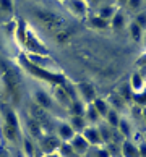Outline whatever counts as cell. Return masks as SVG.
<instances>
[{"mask_svg":"<svg viewBox=\"0 0 146 157\" xmlns=\"http://www.w3.org/2000/svg\"><path fill=\"white\" fill-rule=\"evenodd\" d=\"M114 25H115V28H119L120 25H124V20H122V16H120V15H117V16H115V23H114Z\"/></svg>","mask_w":146,"mask_h":157,"instance_id":"19","label":"cell"},{"mask_svg":"<svg viewBox=\"0 0 146 157\" xmlns=\"http://www.w3.org/2000/svg\"><path fill=\"white\" fill-rule=\"evenodd\" d=\"M37 18L44 23L49 29H58L62 26V20L57 15L47 13V11H37Z\"/></svg>","mask_w":146,"mask_h":157,"instance_id":"1","label":"cell"},{"mask_svg":"<svg viewBox=\"0 0 146 157\" xmlns=\"http://www.w3.org/2000/svg\"><path fill=\"white\" fill-rule=\"evenodd\" d=\"M124 152H125V155L127 157H140V154H138V151L132 146V144H128V143H125L124 144Z\"/></svg>","mask_w":146,"mask_h":157,"instance_id":"4","label":"cell"},{"mask_svg":"<svg viewBox=\"0 0 146 157\" xmlns=\"http://www.w3.org/2000/svg\"><path fill=\"white\" fill-rule=\"evenodd\" d=\"M33 120L36 121L37 125H45L47 126V117H45V113H44V110H41L39 105H34L33 107Z\"/></svg>","mask_w":146,"mask_h":157,"instance_id":"3","label":"cell"},{"mask_svg":"<svg viewBox=\"0 0 146 157\" xmlns=\"http://www.w3.org/2000/svg\"><path fill=\"white\" fill-rule=\"evenodd\" d=\"M28 47L33 49V50H37V52H42V49L39 47V45L36 44V40H34L33 37H28Z\"/></svg>","mask_w":146,"mask_h":157,"instance_id":"11","label":"cell"},{"mask_svg":"<svg viewBox=\"0 0 146 157\" xmlns=\"http://www.w3.org/2000/svg\"><path fill=\"white\" fill-rule=\"evenodd\" d=\"M96 107H97V110H99V112L106 113V105H104V102H101V101H97V102H96Z\"/></svg>","mask_w":146,"mask_h":157,"instance_id":"15","label":"cell"},{"mask_svg":"<svg viewBox=\"0 0 146 157\" xmlns=\"http://www.w3.org/2000/svg\"><path fill=\"white\" fill-rule=\"evenodd\" d=\"M72 123H73V126L75 128H78V130H81V128H83V118L80 117V115H77V117H73V120H72Z\"/></svg>","mask_w":146,"mask_h":157,"instance_id":"10","label":"cell"},{"mask_svg":"<svg viewBox=\"0 0 146 157\" xmlns=\"http://www.w3.org/2000/svg\"><path fill=\"white\" fill-rule=\"evenodd\" d=\"M132 34H133V36H135L136 39L140 37V28H138L136 25H133V26H132Z\"/></svg>","mask_w":146,"mask_h":157,"instance_id":"16","label":"cell"},{"mask_svg":"<svg viewBox=\"0 0 146 157\" xmlns=\"http://www.w3.org/2000/svg\"><path fill=\"white\" fill-rule=\"evenodd\" d=\"M28 126H29V128H31V130H33V135H36V136L39 135V125H37V123H36V121H34L33 118L29 120V123H28Z\"/></svg>","mask_w":146,"mask_h":157,"instance_id":"12","label":"cell"},{"mask_svg":"<svg viewBox=\"0 0 146 157\" xmlns=\"http://www.w3.org/2000/svg\"><path fill=\"white\" fill-rule=\"evenodd\" d=\"M2 157H8V155H2Z\"/></svg>","mask_w":146,"mask_h":157,"instance_id":"25","label":"cell"},{"mask_svg":"<svg viewBox=\"0 0 146 157\" xmlns=\"http://www.w3.org/2000/svg\"><path fill=\"white\" fill-rule=\"evenodd\" d=\"M130 5H132V7H138V5H140V0H130Z\"/></svg>","mask_w":146,"mask_h":157,"instance_id":"24","label":"cell"},{"mask_svg":"<svg viewBox=\"0 0 146 157\" xmlns=\"http://www.w3.org/2000/svg\"><path fill=\"white\" fill-rule=\"evenodd\" d=\"M101 15L104 16V18H106V16H107V15H110V8H104V10H102V13H101Z\"/></svg>","mask_w":146,"mask_h":157,"instance_id":"23","label":"cell"},{"mask_svg":"<svg viewBox=\"0 0 146 157\" xmlns=\"http://www.w3.org/2000/svg\"><path fill=\"white\" fill-rule=\"evenodd\" d=\"M93 25H96V26H101V28H104V26H106V23H104L102 20H93Z\"/></svg>","mask_w":146,"mask_h":157,"instance_id":"20","label":"cell"},{"mask_svg":"<svg viewBox=\"0 0 146 157\" xmlns=\"http://www.w3.org/2000/svg\"><path fill=\"white\" fill-rule=\"evenodd\" d=\"M37 99H39V104L42 107H50V101H49V97L42 94V92H37Z\"/></svg>","mask_w":146,"mask_h":157,"instance_id":"8","label":"cell"},{"mask_svg":"<svg viewBox=\"0 0 146 157\" xmlns=\"http://www.w3.org/2000/svg\"><path fill=\"white\" fill-rule=\"evenodd\" d=\"M109 118H110V123H112V125H117V117H115V113H114V112H110V113H109Z\"/></svg>","mask_w":146,"mask_h":157,"instance_id":"21","label":"cell"},{"mask_svg":"<svg viewBox=\"0 0 146 157\" xmlns=\"http://www.w3.org/2000/svg\"><path fill=\"white\" fill-rule=\"evenodd\" d=\"M73 112L77 113V115H81V113H83V109H81L80 104H75V105H73Z\"/></svg>","mask_w":146,"mask_h":157,"instance_id":"18","label":"cell"},{"mask_svg":"<svg viewBox=\"0 0 146 157\" xmlns=\"http://www.w3.org/2000/svg\"><path fill=\"white\" fill-rule=\"evenodd\" d=\"M7 125H11V126H16V118H15V115L8 112L7 113Z\"/></svg>","mask_w":146,"mask_h":157,"instance_id":"14","label":"cell"},{"mask_svg":"<svg viewBox=\"0 0 146 157\" xmlns=\"http://www.w3.org/2000/svg\"><path fill=\"white\" fill-rule=\"evenodd\" d=\"M58 146V141L55 138H47V139H44V149L45 151H52V149H55Z\"/></svg>","mask_w":146,"mask_h":157,"instance_id":"5","label":"cell"},{"mask_svg":"<svg viewBox=\"0 0 146 157\" xmlns=\"http://www.w3.org/2000/svg\"><path fill=\"white\" fill-rule=\"evenodd\" d=\"M0 3H2V8H5V10H10L11 8L10 0H0Z\"/></svg>","mask_w":146,"mask_h":157,"instance_id":"17","label":"cell"},{"mask_svg":"<svg viewBox=\"0 0 146 157\" xmlns=\"http://www.w3.org/2000/svg\"><path fill=\"white\" fill-rule=\"evenodd\" d=\"M5 136H7L8 139H15L16 138V126L5 125Z\"/></svg>","mask_w":146,"mask_h":157,"instance_id":"6","label":"cell"},{"mask_svg":"<svg viewBox=\"0 0 146 157\" xmlns=\"http://www.w3.org/2000/svg\"><path fill=\"white\" fill-rule=\"evenodd\" d=\"M25 146H26V152H28L29 155H33V146H31V144L26 141V143H25Z\"/></svg>","mask_w":146,"mask_h":157,"instance_id":"22","label":"cell"},{"mask_svg":"<svg viewBox=\"0 0 146 157\" xmlns=\"http://www.w3.org/2000/svg\"><path fill=\"white\" fill-rule=\"evenodd\" d=\"M75 149L80 151V152H81V151H86V141L83 138H77V139H75Z\"/></svg>","mask_w":146,"mask_h":157,"instance_id":"9","label":"cell"},{"mask_svg":"<svg viewBox=\"0 0 146 157\" xmlns=\"http://www.w3.org/2000/svg\"><path fill=\"white\" fill-rule=\"evenodd\" d=\"M60 135H62V138L68 139V138H72V136H73V130H72L70 126L63 125V126H60Z\"/></svg>","mask_w":146,"mask_h":157,"instance_id":"7","label":"cell"},{"mask_svg":"<svg viewBox=\"0 0 146 157\" xmlns=\"http://www.w3.org/2000/svg\"><path fill=\"white\" fill-rule=\"evenodd\" d=\"M86 136L89 138L93 143H94V141H99V136H97V133H96L94 130H88V131H86Z\"/></svg>","mask_w":146,"mask_h":157,"instance_id":"13","label":"cell"},{"mask_svg":"<svg viewBox=\"0 0 146 157\" xmlns=\"http://www.w3.org/2000/svg\"><path fill=\"white\" fill-rule=\"evenodd\" d=\"M25 63H26V67H28V70H29V71L36 73V75H39V76L45 78V79L55 81V83H62V78H60V76H54V75H50V73H47V71H42V70H39L37 67H34V65H29L28 62H25Z\"/></svg>","mask_w":146,"mask_h":157,"instance_id":"2","label":"cell"}]
</instances>
